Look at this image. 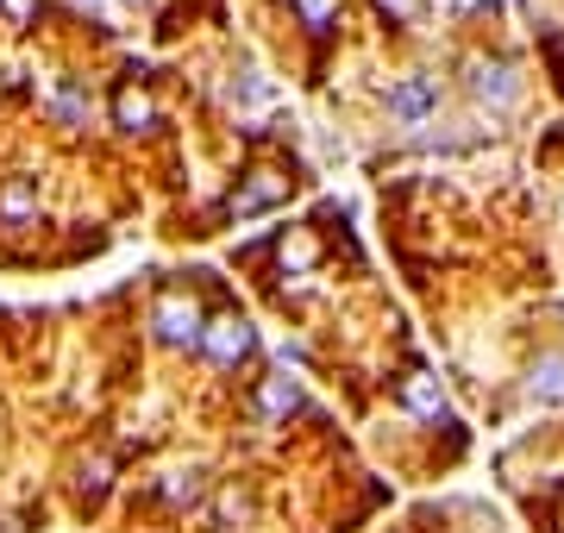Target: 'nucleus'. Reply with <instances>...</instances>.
I'll return each instance as SVG.
<instances>
[{
  "instance_id": "f257e3e1",
  "label": "nucleus",
  "mask_w": 564,
  "mask_h": 533,
  "mask_svg": "<svg viewBox=\"0 0 564 533\" xmlns=\"http://www.w3.org/2000/svg\"><path fill=\"white\" fill-rule=\"evenodd\" d=\"M202 308L188 302V295H163L158 302V339H170V346H202Z\"/></svg>"
},
{
  "instance_id": "f03ea898",
  "label": "nucleus",
  "mask_w": 564,
  "mask_h": 533,
  "mask_svg": "<svg viewBox=\"0 0 564 533\" xmlns=\"http://www.w3.org/2000/svg\"><path fill=\"white\" fill-rule=\"evenodd\" d=\"M202 346L214 365H239L245 351H251V327H245L239 314H220V320H207L202 327Z\"/></svg>"
},
{
  "instance_id": "7ed1b4c3",
  "label": "nucleus",
  "mask_w": 564,
  "mask_h": 533,
  "mask_svg": "<svg viewBox=\"0 0 564 533\" xmlns=\"http://www.w3.org/2000/svg\"><path fill=\"white\" fill-rule=\"evenodd\" d=\"M470 88H477V101H496V107H514V95H521L508 63H477L470 69Z\"/></svg>"
},
{
  "instance_id": "20e7f679",
  "label": "nucleus",
  "mask_w": 564,
  "mask_h": 533,
  "mask_svg": "<svg viewBox=\"0 0 564 533\" xmlns=\"http://www.w3.org/2000/svg\"><path fill=\"white\" fill-rule=\"evenodd\" d=\"M527 390L540 395V402H564V351H545L540 365H533V383Z\"/></svg>"
},
{
  "instance_id": "39448f33",
  "label": "nucleus",
  "mask_w": 564,
  "mask_h": 533,
  "mask_svg": "<svg viewBox=\"0 0 564 533\" xmlns=\"http://www.w3.org/2000/svg\"><path fill=\"white\" fill-rule=\"evenodd\" d=\"M426 107H433V88L426 83H402L389 95V113H395V120H426Z\"/></svg>"
},
{
  "instance_id": "423d86ee",
  "label": "nucleus",
  "mask_w": 564,
  "mask_h": 533,
  "mask_svg": "<svg viewBox=\"0 0 564 533\" xmlns=\"http://www.w3.org/2000/svg\"><path fill=\"white\" fill-rule=\"evenodd\" d=\"M113 120H120L126 132L151 126V95H144V88H120V101H113Z\"/></svg>"
},
{
  "instance_id": "0eeeda50",
  "label": "nucleus",
  "mask_w": 564,
  "mask_h": 533,
  "mask_svg": "<svg viewBox=\"0 0 564 533\" xmlns=\"http://www.w3.org/2000/svg\"><path fill=\"white\" fill-rule=\"evenodd\" d=\"M32 202H39V195H32V183H13L7 195H0V214H7V220H20V214H32Z\"/></svg>"
},
{
  "instance_id": "6e6552de",
  "label": "nucleus",
  "mask_w": 564,
  "mask_h": 533,
  "mask_svg": "<svg viewBox=\"0 0 564 533\" xmlns=\"http://www.w3.org/2000/svg\"><path fill=\"white\" fill-rule=\"evenodd\" d=\"M263 409H270V414L295 409V383H289V377H276V383H270V390H263Z\"/></svg>"
},
{
  "instance_id": "1a4fd4ad",
  "label": "nucleus",
  "mask_w": 564,
  "mask_h": 533,
  "mask_svg": "<svg viewBox=\"0 0 564 533\" xmlns=\"http://www.w3.org/2000/svg\"><path fill=\"white\" fill-rule=\"evenodd\" d=\"M333 7H339V0H302L307 25H326V20H333Z\"/></svg>"
},
{
  "instance_id": "9d476101",
  "label": "nucleus",
  "mask_w": 564,
  "mask_h": 533,
  "mask_svg": "<svg viewBox=\"0 0 564 533\" xmlns=\"http://www.w3.org/2000/svg\"><path fill=\"white\" fill-rule=\"evenodd\" d=\"M88 7H107V0H88Z\"/></svg>"
},
{
  "instance_id": "9b49d317",
  "label": "nucleus",
  "mask_w": 564,
  "mask_h": 533,
  "mask_svg": "<svg viewBox=\"0 0 564 533\" xmlns=\"http://www.w3.org/2000/svg\"><path fill=\"white\" fill-rule=\"evenodd\" d=\"M395 7H408V0H395Z\"/></svg>"
}]
</instances>
